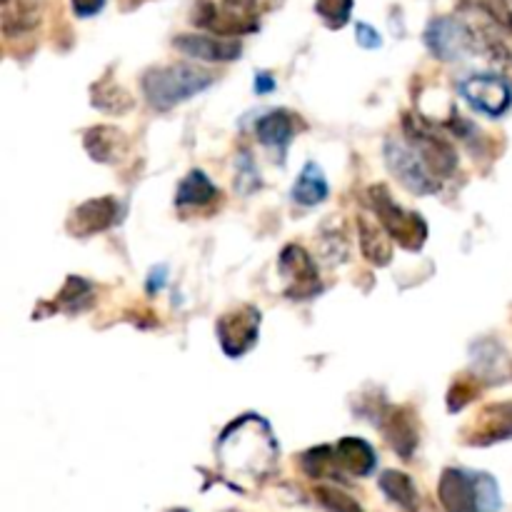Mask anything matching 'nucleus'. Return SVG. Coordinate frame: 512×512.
Returning <instances> with one entry per match:
<instances>
[{"instance_id": "1", "label": "nucleus", "mask_w": 512, "mask_h": 512, "mask_svg": "<svg viewBox=\"0 0 512 512\" xmlns=\"http://www.w3.org/2000/svg\"><path fill=\"white\" fill-rule=\"evenodd\" d=\"M280 448L268 420L248 413L230 423L218 440V465L235 488L265 483L278 470Z\"/></svg>"}, {"instance_id": "2", "label": "nucleus", "mask_w": 512, "mask_h": 512, "mask_svg": "<svg viewBox=\"0 0 512 512\" xmlns=\"http://www.w3.org/2000/svg\"><path fill=\"white\" fill-rule=\"evenodd\" d=\"M438 500L445 512H498L503 508L498 480L463 468H448L440 475Z\"/></svg>"}, {"instance_id": "3", "label": "nucleus", "mask_w": 512, "mask_h": 512, "mask_svg": "<svg viewBox=\"0 0 512 512\" xmlns=\"http://www.w3.org/2000/svg\"><path fill=\"white\" fill-rule=\"evenodd\" d=\"M213 83L215 75L208 70L193 65H165L143 75V93L155 110H170L183 100L203 93Z\"/></svg>"}, {"instance_id": "4", "label": "nucleus", "mask_w": 512, "mask_h": 512, "mask_svg": "<svg viewBox=\"0 0 512 512\" xmlns=\"http://www.w3.org/2000/svg\"><path fill=\"white\" fill-rule=\"evenodd\" d=\"M385 163L393 170L395 178L413 190L415 195H433L440 190V175L430 168L423 150L410 138H388L385 143Z\"/></svg>"}, {"instance_id": "5", "label": "nucleus", "mask_w": 512, "mask_h": 512, "mask_svg": "<svg viewBox=\"0 0 512 512\" xmlns=\"http://www.w3.org/2000/svg\"><path fill=\"white\" fill-rule=\"evenodd\" d=\"M370 203H373L380 225L388 230L390 238L398 240V243L408 250L423 248L425 238H428V225H425V220L420 218L418 213H408V210L400 208V205L390 198L385 185L370 188Z\"/></svg>"}, {"instance_id": "6", "label": "nucleus", "mask_w": 512, "mask_h": 512, "mask_svg": "<svg viewBox=\"0 0 512 512\" xmlns=\"http://www.w3.org/2000/svg\"><path fill=\"white\" fill-rule=\"evenodd\" d=\"M425 45L435 58L453 63V60L468 58L478 48V38L463 20L443 15V18L430 20V25L425 28Z\"/></svg>"}, {"instance_id": "7", "label": "nucleus", "mask_w": 512, "mask_h": 512, "mask_svg": "<svg viewBox=\"0 0 512 512\" xmlns=\"http://www.w3.org/2000/svg\"><path fill=\"white\" fill-rule=\"evenodd\" d=\"M460 95L473 105L478 113L490 115V118H500L510 110L512 105V85L503 75L483 73L470 75L460 83Z\"/></svg>"}, {"instance_id": "8", "label": "nucleus", "mask_w": 512, "mask_h": 512, "mask_svg": "<svg viewBox=\"0 0 512 512\" xmlns=\"http://www.w3.org/2000/svg\"><path fill=\"white\" fill-rule=\"evenodd\" d=\"M260 310L253 305H243V308L225 313L218 320V340L220 348L228 358H240L248 353L255 345L260 333Z\"/></svg>"}, {"instance_id": "9", "label": "nucleus", "mask_w": 512, "mask_h": 512, "mask_svg": "<svg viewBox=\"0 0 512 512\" xmlns=\"http://www.w3.org/2000/svg\"><path fill=\"white\" fill-rule=\"evenodd\" d=\"M278 268L280 273L288 278V288H285V293H288L290 298H313V295L320 290L315 263L310 260V255L305 253L303 248H298V245H288V248L283 250Z\"/></svg>"}, {"instance_id": "10", "label": "nucleus", "mask_w": 512, "mask_h": 512, "mask_svg": "<svg viewBox=\"0 0 512 512\" xmlns=\"http://www.w3.org/2000/svg\"><path fill=\"white\" fill-rule=\"evenodd\" d=\"M173 45L180 53L205 60V63H230V60H238L240 53H243V45L238 40L213 38V35H178Z\"/></svg>"}, {"instance_id": "11", "label": "nucleus", "mask_w": 512, "mask_h": 512, "mask_svg": "<svg viewBox=\"0 0 512 512\" xmlns=\"http://www.w3.org/2000/svg\"><path fill=\"white\" fill-rule=\"evenodd\" d=\"M120 220V205L115 198H95L80 205L68 220V230L78 238H88V235L100 233V230L110 228Z\"/></svg>"}, {"instance_id": "12", "label": "nucleus", "mask_w": 512, "mask_h": 512, "mask_svg": "<svg viewBox=\"0 0 512 512\" xmlns=\"http://www.w3.org/2000/svg\"><path fill=\"white\" fill-rule=\"evenodd\" d=\"M335 458H338L340 470L345 475H355V478H365L375 470L378 458H375V450L370 448L365 440L360 438H343L335 445Z\"/></svg>"}, {"instance_id": "13", "label": "nucleus", "mask_w": 512, "mask_h": 512, "mask_svg": "<svg viewBox=\"0 0 512 512\" xmlns=\"http://www.w3.org/2000/svg\"><path fill=\"white\" fill-rule=\"evenodd\" d=\"M383 433L388 438V443L393 445V450L403 458H410L418 448V430L410 415H405L403 410H390L385 413L383 420Z\"/></svg>"}, {"instance_id": "14", "label": "nucleus", "mask_w": 512, "mask_h": 512, "mask_svg": "<svg viewBox=\"0 0 512 512\" xmlns=\"http://www.w3.org/2000/svg\"><path fill=\"white\" fill-rule=\"evenodd\" d=\"M255 133H258L260 143L268 145V148L285 150L295 135V120L288 110H270L268 115L258 120Z\"/></svg>"}, {"instance_id": "15", "label": "nucleus", "mask_w": 512, "mask_h": 512, "mask_svg": "<svg viewBox=\"0 0 512 512\" xmlns=\"http://www.w3.org/2000/svg\"><path fill=\"white\" fill-rule=\"evenodd\" d=\"M85 150H88L93 160L115 163L125 153V138L118 128L100 125V128H90L85 133Z\"/></svg>"}, {"instance_id": "16", "label": "nucleus", "mask_w": 512, "mask_h": 512, "mask_svg": "<svg viewBox=\"0 0 512 512\" xmlns=\"http://www.w3.org/2000/svg\"><path fill=\"white\" fill-rule=\"evenodd\" d=\"M380 490L388 495V500H393L398 508L405 512H418L420 508V495L415 490V483L410 480V475L400 473V470H385L380 475Z\"/></svg>"}, {"instance_id": "17", "label": "nucleus", "mask_w": 512, "mask_h": 512, "mask_svg": "<svg viewBox=\"0 0 512 512\" xmlns=\"http://www.w3.org/2000/svg\"><path fill=\"white\" fill-rule=\"evenodd\" d=\"M358 228H360V245H363L365 258L375 265H388L390 258H393L388 230L378 223H370L368 218L358 220Z\"/></svg>"}, {"instance_id": "18", "label": "nucleus", "mask_w": 512, "mask_h": 512, "mask_svg": "<svg viewBox=\"0 0 512 512\" xmlns=\"http://www.w3.org/2000/svg\"><path fill=\"white\" fill-rule=\"evenodd\" d=\"M328 198V180L315 163H305L303 173L293 185V200L300 205H318Z\"/></svg>"}, {"instance_id": "19", "label": "nucleus", "mask_w": 512, "mask_h": 512, "mask_svg": "<svg viewBox=\"0 0 512 512\" xmlns=\"http://www.w3.org/2000/svg\"><path fill=\"white\" fill-rule=\"evenodd\" d=\"M218 195L215 185L210 183L208 175L203 170H193V173L185 175L183 183L178 185V195H175V203L178 205H205Z\"/></svg>"}, {"instance_id": "20", "label": "nucleus", "mask_w": 512, "mask_h": 512, "mask_svg": "<svg viewBox=\"0 0 512 512\" xmlns=\"http://www.w3.org/2000/svg\"><path fill=\"white\" fill-rule=\"evenodd\" d=\"M488 425L478 433V438H473V445H490L495 440H508L512 438V405H495L488 408Z\"/></svg>"}, {"instance_id": "21", "label": "nucleus", "mask_w": 512, "mask_h": 512, "mask_svg": "<svg viewBox=\"0 0 512 512\" xmlns=\"http://www.w3.org/2000/svg\"><path fill=\"white\" fill-rule=\"evenodd\" d=\"M300 463H303V470L310 478H340L343 475L338 458H335V448H330V445H320V448L308 450Z\"/></svg>"}, {"instance_id": "22", "label": "nucleus", "mask_w": 512, "mask_h": 512, "mask_svg": "<svg viewBox=\"0 0 512 512\" xmlns=\"http://www.w3.org/2000/svg\"><path fill=\"white\" fill-rule=\"evenodd\" d=\"M315 13L323 18L328 28H343L350 20V13H353V0H318Z\"/></svg>"}, {"instance_id": "23", "label": "nucleus", "mask_w": 512, "mask_h": 512, "mask_svg": "<svg viewBox=\"0 0 512 512\" xmlns=\"http://www.w3.org/2000/svg\"><path fill=\"white\" fill-rule=\"evenodd\" d=\"M315 498H318L320 505L330 512H365L360 508L358 500H353L348 493H343V490L330 488V485L315 488Z\"/></svg>"}, {"instance_id": "24", "label": "nucleus", "mask_w": 512, "mask_h": 512, "mask_svg": "<svg viewBox=\"0 0 512 512\" xmlns=\"http://www.w3.org/2000/svg\"><path fill=\"white\" fill-rule=\"evenodd\" d=\"M58 303H60V308L70 310V313H75V310L88 308V303H90V285L85 283L83 278H68L65 288L60 290Z\"/></svg>"}, {"instance_id": "25", "label": "nucleus", "mask_w": 512, "mask_h": 512, "mask_svg": "<svg viewBox=\"0 0 512 512\" xmlns=\"http://www.w3.org/2000/svg\"><path fill=\"white\" fill-rule=\"evenodd\" d=\"M355 33H358V43L363 45V48L375 50V48H380V45H383V38H380V33L370 23H358Z\"/></svg>"}, {"instance_id": "26", "label": "nucleus", "mask_w": 512, "mask_h": 512, "mask_svg": "<svg viewBox=\"0 0 512 512\" xmlns=\"http://www.w3.org/2000/svg\"><path fill=\"white\" fill-rule=\"evenodd\" d=\"M73 10L78 18H90V15H98L105 8V0H70Z\"/></svg>"}, {"instance_id": "27", "label": "nucleus", "mask_w": 512, "mask_h": 512, "mask_svg": "<svg viewBox=\"0 0 512 512\" xmlns=\"http://www.w3.org/2000/svg\"><path fill=\"white\" fill-rule=\"evenodd\" d=\"M270 90H275L273 75H270V73H258V75H255V93L265 95V93H270Z\"/></svg>"}, {"instance_id": "28", "label": "nucleus", "mask_w": 512, "mask_h": 512, "mask_svg": "<svg viewBox=\"0 0 512 512\" xmlns=\"http://www.w3.org/2000/svg\"><path fill=\"white\" fill-rule=\"evenodd\" d=\"M163 285H165V268H155L153 278L148 280V288L158 290V288H163Z\"/></svg>"}, {"instance_id": "29", "label": "nucleus", "mask_w": 512, "mask_h": 512, "mask_svg": "<svg viewBox=\"0 0 512 512\" xmlns=\"http://www.w3.org/2000/svg\"><path fill=\"white\" fill-rule=\"evenodd\" d=\"M173 512H188V510H173Z\"/></svg>"}]
</instances>
